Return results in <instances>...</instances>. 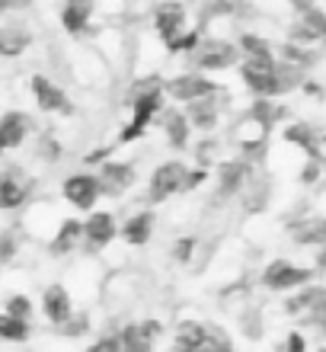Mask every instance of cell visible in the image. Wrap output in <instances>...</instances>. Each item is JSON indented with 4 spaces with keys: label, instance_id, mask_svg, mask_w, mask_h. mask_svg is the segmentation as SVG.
Listing matches in <instances>:
<instances>
[{
    "label": "cell",
    "instance_id": "1",
    "mask_svg": "<svg viewBox=\"0 0 326 352\" xmlns=\"http://www.w3.org/2000/svg\"><path fill=\"white\" fill-rule=\"evenodd\" d=\"M163 80L160 77H148V84H141L131 96V119L121 125L119 144H131V141L144 138V131H150V125L157 122L160 109H163Z\"/></svg>",
    "mask_w": 326,
    "mask_h": 352
},
{
    "label": "cell",
    "instance_id": "2",
    "mask_svg": "<svg viewBox=\"0 0 326 352\" xmlns=\"http://www.w3.org/2000/svg\"><path fill=\"white\" fill-rule=\"evenodd\" d=\"M196 71L208 74V71H227V67L240 65V48L237 42H227V38H198V45L189 52Z\"/></svg>",
    "mask_w": 326,
    "mask_h": 352
},
{
    "label": "cell",
    "instance_id": "3",
    "mask_svg": "<svg viewBox=\"0 0 326 352\" xmlns=\"http://www.w3.org/2000/svg\"><path fill=\"white\" fill-rule=\"evenodd\" d=\"M163 93L176 102H196L221 93V87L215 80H208L202 71H186V74H173L170 80H163Z\"/></svg>",
    "mask_w": 326,
    "mask_h": 352
},
{
    "label": "cell",
    "instance_id": "4",
    "mask_svg": "<svg viewBox=\"0 0 326 352\" xmlns=\"http://www.w3.org/2000/svg\"><path fill=\"white\" fill-rule=\"evenodd\" d=\"M186 164L183 160H167L160 164L154 173H150V183H148V202L150 205H160L167 202L170 195L183 192V179H186Z\"/></svg>",
    "mask_w": 326,
    "mask_h": 352
},
{
    "label": "cell",
    "instance_id": "5",
    "mask_svg": "<svg viewBox=\"0 0 326 352\" xmlns=\"http://www.w3.org/2000/svg\"><path fill=\"white\" fill-rule=\"evenodd\" d=\"M314 278V269L294 266L288 260H272L262 272V285L272 292H291V288H304Z\"/></svg>",
    "mask_w": 326,
    "mask_h": 352
},
{
    "label": "cell",
    "instance_id": "6",
    "mask_svg": "<svg viewBox=\"0 0 326 352\" xmlns=\"http://www.w3.org/2000/svg\"><path fill=\"white\" fill-rule=\"evenodd\" d=\"M61 192H65L67 205H74V212H93L103 189H100V179L93 173H71L61 186Z\"/></svg>",
    "mask_w": 326,
    "mask_h": 352
},
{
    "label": "cell",
    "instance_id": "7",
    "mask_svg": "<svg viewBox=\"0 0 326 352\" xmlns=\"http://www.w3.org/2000/svg\"><path fill=\"white\" fill-rule=\"evenodd\" d=\"M32 87V96H36V106L48 116H74V106L67 100V93L55 84V80H48L45 74H32L29 80Z\"/></svg>",
    "mask_w": 326,
    "mask_h": 352
},
{
    "label": "cell",
    "instance_id": "8",
    "mask_svg": "<svg viewBox=\"0 0 326 352\" xmlns=\"http://www.w3.org/2000/svg\"><path fill=\"white\" fill-rule=\"evenodd\" d=\"M186 7L179 3V0H167V3H160L154 10V29H157V36L163 45H173L183 32H186Z\"/></svg>",
    "mask_w": 326,
    "mask_h": 352
},
{
    "label": "cell",
    "instance_id": "9",
    "mask_svg": "<svg viewBox=\"0 0 326 352\" xmlns=\"http://www.w3.org/2000/svg\"><path fill=\"white\" fill-rule=\"evenodd\" d=\"M115 237H119V224H115L112 212H90V218L84 221L86 250H90V253L106 250V247H109Z\"/></svg>",
    "mask_w": 326,
    "mask_h": 352
},
{
    "label": "cell",
    "instance_id": "10",
    "mask_svg": "<svg viewBox=\"0 0 326 352\" xmlns=\"http://www.w3.org/2000/svg\"><path fill=\"white\" fill-rule=\"evenodd\" d=\"M96 179H100L103 195H121V192H128L131 186H135V167L125 164V160H103Z\"/></svg>",
    "mask_w": 326,
    "mask_h": 352
},
{
    "label": "cell",
    "instance_id": "11",
    "mask_svg": "<svg viewBox=\"0 0 326 352\" xmlns=\"http://www.w3.org/2000/svg\"><path fill=\"white\" fill-rule=\"evenodd\" d=\"M32 189H36L32 179H26L19 170H7V173L0 176V212L26 205V199L32 195Z\"/></svg>",
    "mask_w": 326,
    "mask_h": 352
},
{
    "label": "cell",
    "instance_id": "12",
    "mask_svg": "<svg viewBox=\"0 0 326 352\" xmlns=\"http://www.w3.org/2000/svg\"><path fill=\"white\" fill-rule=\"evenodd\" d=\"M29 135H32V119H29L26 112L10 109V112L0 116V148L3 151L19 148Z\"/></svg>",
    "mask_w": 326,
    "mask_h": 352
},
{
    "label": "cell",
    "instance_id": "13",
    "mask_svg": "<svg viewBox=\"0 0 326 352\" xmlns=\"http://www.w3.org/2000/svg\"><path fill=\"white\" fill-rule=\"evenodd\" d=\"M42 314L51 320V324L65 327L71 317H74V305H71V295H67L65 285H48L45 295H42Z\"/></svg>",
    "mask_w": 326,
    "mask_h": 352
},
{
    "label": "cell",
    "instance_id": "14",
    "mask_svg": "<svg viewBox=\"0 0 326 352\" xmlns=\"http://www.w3.org/2000/svg\"><path fill=\"white\" fill-rule=\"evenodd\" d=\"M246 179H250V164L246 160H224L218 167V195L231 199V195L243 192Z\"/></svg>",
    "mask_w": 326,
    "mask_h": 352
},
{
    "label": "cell",
    "instance_id": "15",
    "mask_svg": "<svg viewBox=\"0 0 326 352\" xmlns=\"http://www.w3.org/2000/svg\"><path fill=\"white\" fill-rule=\"evenodd\" d=\"M154 224H157V214L154 208H144V212H135L128 221L119 228V237L131 247H144L150 243V234H154Z\"/></svg>",
    "mask_w": 326,
    "mask_h": 352
},
{
    "label": "cell",
    "instance_id": "16",
    "mask_svg": "<svg viewBox=\"0 0 326 352\" xmlns=\"http://www.w3.org/2000/svg\"><path fill=\"white\" fill-rule=\"evenodd\" d=\"M32 45V32L26 23H0V58H19Z\"/></svg>",
    "mask_w": 326,
    "mask_h": 352
},
{
    "label": "cell",
    "instance_id": "17",
    "mask_svg": "<svg viewBox=\"0 0 326 352\" xmlns=\"http://www.w3.org/2000/svg\"><path fill=\"white\" fill-rule=\"evenodd\" d=\"M157 122L163 125V131H167V144L173 151H186L189 148V131H192V125H189L186 112L179 109H160Z\"/></svg>",
    "mask_w": 326,
    "mask_h": 352
},
{
    "label": "cell",
    "instance_id": "18",
    "mask_svg": "<svg viewBox=\"0 0 326 352\" xmlns=\"http://www.w3.org/2000/svg\"><path fill=\"white\" fill-rule=\"evenodd\" d=\"M93 3L96 0H67L61 7V26L71 36H84L90 29V19H93Z\"/></svg>",
    "mask_w": 326,
    "mask_h": 352
},
{
    "label": "cell",
    "instance_id": "19",
    "mask_svg": "<svg viewBox=\"0 0 326 352\" xmlns=\"http://www.w3.org/2000/svg\"><path fill=\"white\" fill-rule=\"evenodd\" d=\"M84 241V221H77V218H65V221L58 224L55 237L48 241V250L55 253V256H67V253H74V247Z\"/></svg>",
    "mask_w": 326,
    "mask_h": 352
},
{
    "label": "cell",
    "instance_id": "20",
    "mask_svg": "<svg viewBox=\"0 0 326 352\" xmlns=\"http://www.w3.org/2000/svg\"><path fill=\"white\" fill-rule=\"evenodd\" d=\"M218 96V93H215ZM215 96H205V100H196V102H186V119L192 129L198 131H211L218 125V116H221V106H218Z\"/></svg>",
    "mask_w": 326,
    "mask_h": 352
},
{
    "label": "cell",
    "instance_id": "21",
    "mask_svg": "<svg viewBox=\"0 0 326 352\" xmlns=\"http://www.w3.org/2000/svg\"><path fill=\"white\" fill-rule=\"evenodd\" d=\"M176 343H179V349H186V352H202L208 343V327L192 324V320H189V324H179Z\"/></svg>",
    "mask_w": 326,
    "mask_h": 352
},
{
    "label": "cell",
    "instance_id": "22",
    "mask_svg": "<svg viewBox=\"0 0 326 352\" xmlns=\"http://www.w3.org/2000/svg\"><path fill=\"white\" fill-rule=\"evenodd\" d=\"M281 116H285V109H281V106H275L272 100H266V96H259V100L253 102V109H250V119L259 125L262 135H266V131H269L272 125L281 119Z\"/></svg>",
    "mask_w": 326,
    "mask_h": 352
},
{
    "label": "cell",
    "instance_id": "23",
    "mask_svg": "<svg viewBox=\"0 0 326 352\" xmlns=\"http://www.w3.org/2000/svg\"><path fill=\"white\" fill-rule=\"evenodd\" d=\"M0 340H7V343H26L29 340V320L0 314Z\"/></svg>",
    "mask_w": 326,
    "mask_h": 352
},
{
    "label": "cell",
    "instance_id": "24",
    "mask_svg": "<svg viewBox=\"0 0 326 352\" xmlns=\"http://www.w3.org/2000/svg\"><path fill=\"white\" fill-rule=\"evenodd\" d=\"M246 212H262L266 208V202H269V186L262 183V179H246Z\"/></svg>",
    "mask_w": 326,
    "mask_h": 352
},
{
    "label": "cell",
    "instance_id": "25",
    "mask_svg": "<svg viewBox=\"0 0 326 352\" xmlns=\"http://www.w3.org/2000/svg\"><path fill=\"white\" fill-rule=\"evenodd\" d=\"M301 26L307 29L310 36H314V42H320V38H326V13L320 7H310V10H304L301 13V19H298Z\"/></svg>",
    "mask_w": 326,
    "mask_h": 352
},
{
    "label": "cell",
    "instance_id": "26",
    "mask_svg": "<svg viewBox=\"0 0 326 352\" xmlns=\"http://www.w3.org/2000/svg\"><path fill=\"white\" fill-rule=\"evenodd\" d=\"M285 141L288 144H298V148H304V151H310L314 154V144H317V131L310 129V125H288L285 129Z\"/></svg>",
    "mask_w": 326,
    "mask_h": 352
},
{
    "label": "cell",
    "instance_id": "27",
    "mask_svg": "<svg viewBox=\"0 0 326 352\" xmlns=\"http://www.w3.org/2000/svg\"><path fill=\"white\" fill-rule=\"evenodd\" d=\"M198 38H202V26H198V29H186V32H183L173 45H167V52H170V55H189V52L198 45Z\"/></svg>",
    "mask_w": 326,
    "mask_h": 352
},
{
    "label": "cell",
    "instance_id": "28",
    "mask_svg": "<svg viewBox=\"0 0 326 352\" xmlns=\"http://www.w3.org/2000/svg\"><path fill=\"white\" fill-rule=\"evenodd\" d=\"M281 58H285L288 65H294V67H307V65H314V61H317V58L310 55V52H304V48L294 45V42L281 45Z\"/></svg>",
    "mask_w": 326,
    "mask_h": 352
},
{
    "label": "cell",
    "instance_id": "29",
    "mask_svg": "<svg viewBox=\"0 0 326 352\" xmlns=\"http://www.w3.org/2000/svg\"><path fill=\"white\" fill-rule=\"evenodd\" d=\"M3 314L10 317H23V320H29L32 317V301H29L26 295H10L7 305H3Z\"/></svg>",
    "mask_w": 326,
    "mask_h": 352
},
{
    "label": "cell",
    "instance_id": "30",
    "mask_svg": "<svg viewBox=\"0 0 326 352\" xmlns=\"http://www.w3.org/2000/svg\"><path fill=\"white\" fill-rule=\"evenodd\" d=\"M38 157L42 160H61V144H58V138L55 135H42L38 138Z\"/></svg>",
    "mask_w": 326,
    "mask_h": 352
},
{
    "label": "cell",
    "instance_id": "31",
    "mask_svg": "<svg viewBox=\"0 0 326 352\" xmlns=\"http://www.w3.org/2000/svg\"><path fill=\"white\" fill-rule=\"evenodd\" d=\"M16 247H19V241H16V234H13V231L0 234V263L13 260V256H16Z\"/></svg>",
    "mask_w": 326,
    "mask_h": 352
},
{
    "label": "cell",
    "instance_id": "32",
    "mask_svg": "<svg viewBox=\"0 0 326 352\" xmlns=\"http://www.w3.org/2000/svg\"><path fill=\"white\" fill-rule=\"evenodd\" d=\"M192 253H196V237H179V241L173 243V260L189 263L192 260Z\"/></svg>",
    "mask_w": 326,
    "mask_h": 352
},
{
    "label": "cell",
    "instance_id": "33",
    "mask_svg": "<svg viewBox=\"0 0 326 352\" xmlns=\"http://www.w3.org/2000/svg\"><path fill=\"white\" fill-rule=\"evenodd\" d=\"M208 179V170L198 167V170H186V179H183V192H192V189H198V186Z\"/></svg>",
    "mask_w": 326,
    "mask_h": 352
},
{
    "label": "cell",
    "instance_id": "34",
    "mask_svg": "<svg viewBox=\"0 0 326 352\" xmlns=\"http://www.w3.org/2000/svg\"><path fill=\"white\" fill-rule=\"evenodd\" d=\"M109 151H112V148H96V151H90V154H86L84 160L90 164V167H96V164H103V160L109 157Z\"/></svg>",
    "mask_w": 326,
    "mask_h": 352
},
{
    "label": "cell",
    "instance_id": "35",
    "mask_svg": "<svg viewBox=\"0 0 326 352\" xmlns=\"http://www.w3.org/2000/svg\"><path fill=\"white\" fill-rule=\"evenodd\" d=\"M138 330H141V333H144V336H148L150 343H154V340H157V336H160V324H157V320H148V324H141Z\"/></svg>",
    "mask_w": 326,
    "mask_h": 352
},
{
    "label": "cell",
    "instance_id": "36",
    "mask_svg": "<svg viewBox=\"0 0 326 352\" xmlns=\"http://www.w3.org/2000/svg\"><path fill=\"white\" fill-rule=\"evenodd\" d=\"M317 176H320L317 157H310V164H307V170H304V173H301V179H304V183H314V179H317Z\"/></svg>",
    "mask_w": 326,
    "mask_h": 352
},
{
    "label": "cell",
    "instance_id": "37",
    "mask_svg": "<svg viewBox=\"0 0 326 352\" xmlns=\"http://www.w3.org/2000/svg\"><path fill=\"white\" fill-rule=\"evenodd\" d=\"M7 3H10V13H16V10H29L36 0H7Z\"/></svg>",
    "mask_w": 326,
    "mask_h": 352
},
{
    "label": "cell",
    "instance_id": "38",
    "mask_svg": "<svg viewBox=\"0 0 326 352\" xmlns=\"http://www.w3.org/2000/svg\"><path fill=\"white\" fill-rule=\"evenodd\" d=\"M288 352H304V340H301L298 333H291V340H288Z\"/></svg>",
    "mask_w": 326,
    "mask_h": 352
},
{
    "label": "cell",
    "instance_id": "39",
    "mask_svg": "<svg viewBox=\"0 0 326 352\" xmlns=\"http://www.w3.org/2000/svg\"><path fill=\"white\" fill-rule=\"evenodd\" d=\"M291 7L298 10V13H304V10H310V7H314V0H291Z\"/></svg>",
    "mask_w": 326,
    "mask_h": 352
},
{
    "label": "cell",
    "instance_id": "40",
    "mask_svg": "<svg viewBox=\"0 0 326 352\" xmlns=\"http://www.w3.org/2000/svg\"><path fill=\"white\" fill-rule=\"evenodd\" d=\"M7 13H10V3L7 0H0V16H7Z\"/></svg>",
    "mask_w": 326,
    "mask_h": 352
},
{
    "label": "cell",
    "instance_id": "41",
    "mask_svg": "<svg viewBox=\"0 0 326 352\" xmlns=\"http://www.w3.org/2000/svg\"><path fill=\"white\" fill-rule=\"evenodd\" d=\"M215 352H233V349H231V346H218Z\"/></svg>",
    "mask_w": 326,
    "mask_h": 352
},
{
    "label": "cell",
    "instance_id": "42",
    "mask_svg": "<svg viewBox=\"0 0 326 352\" xmlns=\"http://www.w3.org/2000/svg\"><path fill=\"white\" fill-rule=\"evenodd\" d=\"M0 154H3V148H0Z\"/></svg>",
    "mask_w": 326,
    "mask_h": 352
},
{
    "label": "cell",
    "instance_id": "43",
    "mask_svg": "<svg viewBox=\"0 0 326 352\" xmlns=\"http://www.w3.org/2000/svg\"><path fill=\"white\" fill-rule=\"evenodd\" d=\"M61 3H67V0H61Z\"/></svg>",
    "mask_w": 326,
    "mask_h": 352
},
{
    "label": "cell",
    "instance_id": "44",
    "mask_svg": "<svg viewBox=\"0 0 326 352\" xmlns=\"http://www.w3.org/2000/svg\"><path fill=\"white\" fill-rule=\"evenodd\" d=\"M323 138H326V135H323Z\"/></svg>",
    "mask_w": 326,
    "mask_h": 352
}]
</instances>
